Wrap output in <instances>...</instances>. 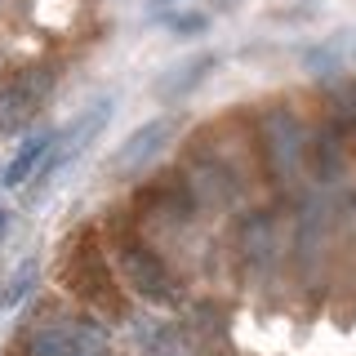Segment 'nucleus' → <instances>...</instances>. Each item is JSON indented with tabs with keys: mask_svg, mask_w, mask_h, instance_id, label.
<instances>
[{
	"mask_svg": "<svg viewBox=\"0 0 356 356\" xmlns=\"http://www.w3.org/2000/svg\"><path fill=\"white\" fill-rule=\"evenodd\" d=\"M174 5V0H147V9H152V14H161V9H170Z\"/></svg>",
	"mask_w": 356,
	"mask_h": 356,
	"instance_id": "13",
	"label": "nucleus"
},
{
	"mask_svg": "<svg viewBox=\"0 0 356 356\" xmlns=\"http://www.w3.org/2000/svg\"><path fill=\"white\" fill-rule=\"evenodd\" d=\"M111 250H116L120 281H125L138 298H147V303H178L174 272L165 267V259L152 250V241L143 236L129 218H116V222H111Z\"/></svg>",
	"mask_w": 356,
	"mask_h": 356,
	"instance_id": "2",
	"label": "nucleus"
},
{
	"mask_svg": "<svg viewBox=\"0 0 356 356\" xmlns=\"http://www.w3.org/2000/svg\"><path fill=\"white\" fill-rule=\"evenodd\" d=\"M259 156H263V170L272 183H289L298 170H303V156H307V129L298 120L294 107L276 103L259 116Z\"/></svg>",
	"mask_w": 356,
	"mask_h": 356,
	"instance_id": "4",
	"label": "nucleus"
},
{
	"mask_svg": "<svg viewBox=\"0 0 356 356\" xmlns=\"http://www.w3.org/2000/svg\"><path fill=\"white\" fill-rule=\"evenodd\" d=\"M5 227H9V209L0 205V236H5Z\"/></svg>",
	"mask_w": 356,
	"mask_h": 356,
	"instance_id": "14",
	"label": "nucleus"
},
{
	"mask_svg": "<svg viewBox=\"0 0 356 356\" xmlns=\"http://www.w3.org/2000/svg\"><path fill=\"white\" fill-rule=\"evenodd\" d=\"M36 276H40V263L36 259H22L14 272L5 276V285H0V312H9V307H18L22 298L36 289Z\"/></svg>",
	"mask_w": 356,
	"mask_h": 356,
	"instance_id": "11",
	"label": "nucleus"
},
{
	"mask_svg": "<svg viewBox=\"0 0 356 356\" xmlns=\"http://www.w3.org/2000/svg\"><path fill=\"white\" fill-rule=\"evenodd\" d=\"M138 348L143 356H200L196 330L178 321H138Z\"/></svg>",
	"mask_w": 356,
	"mask_h": 356,
	"instance_id": "6",
	"label": "nucleus"
},
{
	"mask_svg": "<svg viewBox=\"0 0 356 356\" xmlns=\"http://www.w3.org/2000/svg\"><path fill=\"white\" fill-rule=\"evenodd\" d=\"M205 14H183V18H174V31H183V36H187V31H205Z\"/></svg>",
	"mask_w": 356,
	"mask_h": 356,
	"instance_id": "12",
	"label": "nucleus"
},
{
	"mask_svg": "<svg viewBox=\"0 0 356 356\" xmlns=\"http://www.w3.org/2000/svg\"><path fill=\"white\" fill-rule=\"evenodd\" d=\"M54 138H58V129H44V134H31V138H22V147L14 152V161L5 165V174H0V183L5 187H22L27 178H36V170L44 165V156H49Z\"/></svg>",
	"mask_w": 356,
	"mask_h": 356,
	"instance_id": "9",
	"label": "nucleus"
},
{
	"mask_svg": "<svg viewBox=\"0 0 356 356\" xmlns=\"http://www.w3.org/2000/svg\"><path fill=\"white\" fill-rule=\"evenodd\" d=\"M18 356H107V330L94 316L44 312L36 325L22 334Z\"/></svg>",
	"mask_w": 356,
	"mask_h": 356,
	"instance_id": "3",
	"label": "nucleus"
},
{
	"mask_svg": "<svg viewBox=\"0 0 356 356\" xmlns=\"http://www.w3.org/2000/svg\"><path fill=\"white\" fill-rule=\"evenodd\" d=\"M307 161H312V170H316V178L334 183V178L343 174V165H348V129H343L339 120H325V125L307 138Z\"/></svg>",
	"mask_w": 356,
	"mask_h": 356,
	"instance_id": "8",
	"label": "nucleus"
},
{
	"mask_svg": "<svg viewBox=\"0 0 356 356\" xmlns=\"http://www.w3.org/2000/svg\"><path fill=\"white\" fill-rule=\"evenodd\" d=\"M63 285L81 298L85 307L103 312V316H120L125 312V298H120V285H116V272H111V259L103 250V241L94 232H76L67 241V254H63Z\"/></svg>",
	"mask_w": 356,
	"mask_h": 356,
	"instance_id": "1",
	"label": "nucleus"
},
{
	"mask_svg": "<svg viewBox=\"0 0 356 356\" xmlns=\"http://www.w3.org/2000/svg\"><path fill=\"white\" fill-rule=\"evenodd\" d=\"M49 85H54L49 67H31L18 81H9V89H0V134H14V129L27 125V120L36 116V107L44 103Z\"/></svg>",
	"mask_w": 356,
	"mask_h": 356,
	"instance_id": "5",
	"label": "nucleus"
},
{
	"mask_svg": "<svg viewBox=\"0 0 356 356\" xmlns=\"http://www.w3.org/2000/svg\"><path fill=\"white\" fill-rule=\"evenodd\" d=\"M214 67H218V58H214V54H196L192 63L174 67V72L161 81V98H183V94H192V89H196L200 81H205V76L214 72Z\"/></svg>",
	"mask_w": 356,
	"mask_h": 356,
	"instance_id": "10",
	"label": "nucleus"
},
{
	"mask_svg": "<svg viewBox=\"0 0 356 356\" xmlns=\"http://www.w3.org/2000/svg\"><path fill=\"white\" fill-rule=\"evenodd\" d=\"M170 134H174V120H165V116H161V120H147V125H138V129H134L129 138L116 147V156H111V170H120V174H125V170H143V165H147L152 156L165 147V138H170Z\"/></svg>",
	"mask_w": 356,
	"mask_h": 356,
	"instance_id": "7",
	"label": "nucleus"
}]
</instances>
